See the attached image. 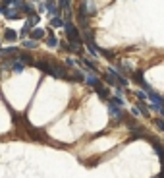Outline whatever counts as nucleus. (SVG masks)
Segmentation results:
<instances>
[{"label":"nucleus","mask_w":164,"mask_h":178,"mask_svg":"<svg viewBox=\"0 0 164 178\" xmlns=\"http://www.w3.org/2000/svg\"><path fill=\"white\" fill-rule=\"evenodd\" d=\"M64 27H66V33H68V39L72 41V43H79V33H77V29L73 27V23L72 22H64Z\"/></svg>","instance_id":"1"},{"label":"nucleus","mask_w":164,"mask_h":178,"mask_svg":"<svg viewBox=\"0 0 164 178\" xmlns=\"http://www.w3.org/2000/svg\"><path fill=\"white\" fill-rule=\"evenodd\" d=\"M93 87H95V91H97V93H99V95L102 97V99H108V95H110V93H108V89L102 85V81H99V80H97V81L93 83Z\"/></svg>","instance_id":"2"},{"label":"nucleus","mask_w":164,"mask_h":178,"mask_svg":"<svg viewBox=\"0 0 164 178\" xmlns=\"http://www.w3.org/2000/svg\"><path fill=\"white\" fill-rule=\"evenodd\" d=\"M35 66L39 68L41 72H45V74H50V76H52V66L49 64V62H45V60H39V62H35Z\"/></svg>","instance_id":"3"},{"label":"nucleus","mask_w":164,"mask_h":178,"mask_svg":"<svg viewBox=\"0 0 164 178\" xmlns=\"http://www.w3.org/2000/svg\"><path fill=\"white\" fill-rule=\"evenodd\" d=\"M4 39H6V41H15V39H18V33H15L14 29H6V31H4Z\"/></svg>","instance_id":"4"},{"label":"nucleus","mask_w":164,"mask_h":178,"mask_svg":"<svg viewBox=\"0 0 164 178\" xmlns=\"http://www.w3.org/2000/svg\"><path fill=\"white\" fill-rule=\"evenodd\" d=\"M102 80H104V83H108L110 87L116 85V77H114V76H110V74H104V76H102Z\"/></svg>","instance_id":"5"},{"label":"nucleus","mask_w":164,"mask_h":178,"mask_svg":"<svg viewBox=\"0 0 164 178\" xmlns=\"http://www.w3.org/2000/svg\"><path fill=\"white\" fill-rule=\"evenodd\" d=\"M12 70L15 74H22L23 72V62H12Z\"/></svg>","instance_id":"6"},{"label":"nucleus","mask_w":164,"mask_h":178,"mask_svg":"<svg viewBox=\"0 0 164 178\" xmlns=\"http://www.w3.org/2000/svg\"><path fill=\"white\" fill-rule=\"evenodd\" d=\"M99 52L104 56V58H108V60H114V52H112V50H106V49H99Z\"/></svg>","instance_id":"7"},{"label":"nucleus","mask_w":164,"mask_h":178,"mask_svg":"<svg viewBox=\"0 0 164 178\" xmlns=\"http://www.w3.org/2000/svg\"><path fill=\"white\" fill-rule=\"evenodd\" d=\"M19 60H22L23 64H35V62H33V58H31L29 54H25V52H22V54H19Z\"/></svg>","instance_id":"8"},{"label":"nucleus","mask_w":164,"mask_h":178,"mask_svg":"<svg viewBox=\"0 0 164 178\" xmlns=\"http://www.w3.org/2000/svg\"><path fill=\"white\" fill-rule=\"evenodd\" d=\"M108 104H114V107H124V101H122L120 97H112L108 101Z\"/></svg>","instance_id":"9"},{"label":"nucleus","mask_w":164,"mask_h":178,"mask_svg":"<svg viewBox=\"0 0 164 178\" xmlns=\"http://www.w3.org/2000/svg\"><path fill=\"white\" fill-rule=\"evenodd\" d=\"M52 27H64V22H62L60 18H52Z\"/></svg>","instance_id":"10"},{"label":"nucleus","mask_w":164,"mask_h":178,"mask_svg":"<svg viewBox=\"0 0 164 178\" xmlns=\"http://www.w3.org/2000/svg\"><path fill=\"white\" fill-rule=\"evenodd\" d=\"M108 107H110V112H112L116 118H120V116H122V112H120V108H118V107H114V104H108Z\"/></svg>","instance_id":"11"},{"label":"nucleus","mask_w":164,"mask_h":178,"mask_svg":"<svg viewBox=\"0 0 164 178\" xmlns=\"http://www.w3.org/2000/svg\"><path fill=\"white\" fill-rule=\"evenodd\" d=\"M46 45H49V46H56V45H58V41H56L54 35H49V39H46Z\"/></svg>","instance_id":"12"},{"label":"nucleus","mask_w":164,"mask_h":178,"mask_svg":"<svg viewBox=\"0 0 164 178\" xmlns=\"http://www.w3.org/2000/svg\"><path fill=\"white\" fill-rule=\"evenodd\" d=\"M43 35H45V31H43V29H35L33 33H31V37H33V39H41Z\"/></svg>","instance_id":"13"},{"label":"nucleus","mask_w":164,"mask_h":178,"mask_svg":"<svg viewBox=\"0 0 164 178\" xmlns=\"http://www.w3.org/2000/svg\"><path fill=\"white\" fill-rule=\"evenodd\" d=\"M60 8H64L66 12H70V0H60Z\"/></svg>","instance_id":"14"},{"label":"nucleus","mask_w":164,"mask_h":178,"mask_svg":"<svg viewBox=\"0 0 164 178\" xmlns=\"http://www.w3.org/2000/svg\"><path fill=\"white\" fill-rule=\"evenodd\" d=\"M135 95H137V99H139V101H147V93H145V91H137Z\"/></svg>","instance_id":"15"},{"label":"nucleus","mask_w":164,"mask_h":178,"mask_svg":"<svg viewBox=\"0 0 164 178\" xmlns=\"http://www.w3.org/2000/svg\"><path fill=\"white\" fill-rule=\"evenodd\" d=\"M23 46H25V49H35V46H37V43H35V41H25V43H23Z\"/></svg>","instance_id":"16"},{"label":"nucleus","mask_w":164,"mask_h":178,"mask_svg":"<svg viewBox=\"0 0 164 178\" xmlns=\"http://www.w3.org/2000/svg\"><path fill=\"white\" fill-rule=\"evenodd\" d=\"M46 8H49V12H50L52 15H56V14H58V8L54 6V4H49V6H46Z\"/></svg>","instance_id":"17"},{"label":"nucleus","mask_w":164,"mask_h":178,"mask_svg":"<svg viewBox=\"0 0 164 178\" xmlns=\"http://www.w3.org/2000/svg\"><path fill=\"white\" fill-rule=\"evenodd\" d=\"M133 77H135V81H137V83H141V81H143V70H141V72H135V76H133Z\"/></svg>","instance_id":"18"},{"label":"nucleus","mask_w":164,"mask_h":178,"mask_svg":"<svg viewBox=\"0 0 164 178\" xmlns=\"http://www.w3.org/2000/svg\"><path fill=\"white\" fill-rule=\"evenodd\" d=\"M83 64H85V66H87L91 72H95V66H93V62H89V60H83Z\"/></svg>","instance_id":"19"},{"label":"nucleus","mask_w":164,"mask_h":178,"mask_svg":"<svg viewBox=\"0 0 164 178\" xmlns=\"http://www.w3.org/2000/svg\"><path fill=\"white\" fill-rule=\"evenodd\" d=\"M95 81H97V77H93V76H89V77H87V83H89V85H93Z\"/></svg>","instance_id":"20"},{"label":"nucleus","mask_w":164,"mask_h":178,"mask_svg":"<svg viewBox=\"0 0 164 178\" xmlns=\"http://www.w3.org/2000/svg\"><path fill=\"white\" fill-rule=\"evenodd\" d=\"M156 126H158V128H160L162 132H164V122H162V120H156Z\"/></svg>","instance_id":"21"},{"label":"nucleus","mask_w":164,"mask_h":178,"mask_svg":"<svg viewBox=\"0 0 164 178\" xmlns=\"http://www.w3.org/2000/svg\"><path fill=\"white\" fill-rule=\"evenodd\" d=\"M158 112H160V114H162V116H164V104H162V107H160V108H158Z\"/></svg>","instance_id":"22"},{"label":"nucleus","mask_w":164,"mask_h":178,"mask_svg":"<svg viewBox=\"0 0 164 178\" xmlns=\"http://www.w3.org/2000/svg\"><path fill=\"white\" fill-rule=\"evenodd\" d=\"M0 54H2V50H0Z\"/></svg>","instance_id":"23"},{"label":"nucleus","mask_w":164,"mask_h":178,"mask_svg":"<svg viewBox=\"0 0 164 178\" xmlns=\"http://www.w3.org/2000/svg\"><path fill=\"white\" fill-rule=\"evenodd\" d=\"M33 2H37V0H33Z\"/></svg>","instance_id":"24"}]
</instances>
